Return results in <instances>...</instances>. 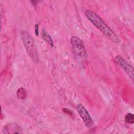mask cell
Returning <instances> with one entry per match:
<instances>
[{
	"label": "cell",
	"instance_id": "6da1fadb",
	"mask_svg": "<svg viewBox=\"0 0 134 134\" xmlns=\"http://www.w3.org/2000/svg\"><path fill=\"white\" fill-rule=\"evenodd\" d=\"M85 14L90 21L108 38L114 42H119V39L117 35L96 13L93 10L87 9L85 11Z\"/></svg>",
	"mask_w": 134,
	"mask_h": 134
},
{
	"label": "cell",
	"instance_id": "7a4b0ae2",
	"mask_svg": "<svg viewBox=\"0 0 134 134\" xmlns=\"http://www.w3.org/2000/svg\"><path fill=\"white\" fill-rule=\"evenodd\" d=\"M21 38L26 49V51L32 59L36 63L38 62V54L37 49L32 37L26 31H22L20 33Z\"/></svg>",
	"mask_w": 134,
	"mask_h": 134
},
{
	"label": "cell",
	"instance_id": "3957f363",
	"mask_svg": "<svg viewBox=\"0 0 134 134\" xmlns=\"http://www.w3.org/2000/svg\"><path fill=\"white\" fill-rule=\"evenodd\" d=\"M71 44L75 56L80 59L86 58V52L82 40L76 36H72L71 39Z\"/></svg>",
	"mask_w": 134,
	"mask_h": 134
},
{
	"label": "cell",
	"instance_id": "277c9868",
	"mask_svg": "<svg viewBox=\"0 0 134 134\" xmlns=\"http://www.w3.org/2000/svg\"><path fill=\"white\" fill-rule=\"evenodd\" d=\"M77 110L85 125L89 128L92 127L93 125V120L86 109L82 104H78L77 106Z\"/></svg>",
	"mask_w": 134,
	"mask_h": 134
},
{
	"label": "cell",
	"instance_id": "5b68a950",
	"mask_svg": "<svg viewBox=\"0 0 134 134\" xmlns=\"http://www.w3.org/2000/svg\"><path fill=\"white\" fill-rule=\"evenodd\" d=\"M116 62L124 70L130 78L133 80V70L132 66L129 64L124 58L120 55H117L115 58Z\"/></svg>",
	"mask_w": 134,
	"mask_h": 134
},
{
	"label": "cell",
	"instance_id": "8992f818",
	"mask_svg": "<svg viewBox=\"0 0 134 134\" xmlns=\"http://www.w3.org/2000/svg\"><path fill=\"white\" fill-rule=\"evenodd\" d=\"M3 132L5 133H21V129L20 126L14 122L8 124L4 126Z\"/></svg>",
	"mask_w": 134,
	"mask_h": 134
},
{
	"label": "cell",
	"instance_id": "52a82bcc",
	"mask_svg": "<svg viewBox=\"0 0 134 134\" xmlns=\"http://www.w3.org/2000/svg\"><path fill=\"white\" fill-rule=\"evenodd\" d=\"M41 35L42 38L47 42L48 44H49L51 47H53L54 43L53 41V40L52 39L51 36L49 35V34L47 32V31L43 28L42 29L41 32Z\"/></svg>",
	"mask_w": 134,
	"mask_h": 134
},
{
	"label": "cell",
	"instance_id": "ba28073f",
	"mask_svg": "<svg viewBox=\"0 0 134 134\" xmlns=\"http://www.w3.org/2000/svg\"><path fill=\"white\" fill-rule=\"evenodd\" d=\"M17 96L20 99H25L27 97V93L26 90L23 87L19 88L17 92Z\"/></svg>",
	"mask_w": 134,
	"mask_h": 134
},
{
	"label": "cell",
	"instance_id": "9c48e42d",
	"mask_svg": "<svg viewBox=\"0 0 134 134\" xmlns=\"http://www.w3.org/2000/svg\"><path fill=\"white\" fill-rule=\"evenodd\" d=\"M125 121L129 124H133L134 121V115L131 113H128L125 116Z\"/></svg>",
	"mask_w": 134,
	"mask_h": 134
},
{
	"label": "cell",
	"instance_id": "30bf717a",
	"mask_svg": "<svg viewBox=\"0 0 134 134\" xmlns=\"http://www.w3.org/2000/svg\"><path fill=\"white\" fill-rule=\"evenodd\" d=\"M35 32L36 36H38L39 34V24H36L35 26Z\"/></svg>",
	"mask_w": 134,
	"mask_h": 134
}]
</instances>
